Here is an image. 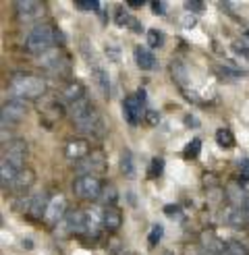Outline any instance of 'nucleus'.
Returning a JSON list of instances; mask_svg holds the SVG:
<instances>
[{
	"label": "nucleus",
	"mask_w": 249,
	"mask_h": 255,
	"mask_svg": "<svg viewBox=\"0 0 249 255\" xmlns=\"http://www.w3.org/2000/svg\"><path fill=\"white\" fill-rule=\"evenodd\" d=\"M69 114H71V119L75 123V127L85 133V135H94L98 139H102L104 137V131H106V127H104V121L102 117H100V112L92 106V102L83 98L79 102H75V104L69 106Z\"/></svg>",
	"instance_id": "obj_1"
},
{
	"label": "nucleus",
	"mask_w": 249,
	"mask_h": 255,
	"mask_svg": "<svg viewBox=\"0 0 249 255\" xmlns=\"http://www.w3.org/2000/svg\"><path fill=\"white\" fill-rule=\"evenodd\" d=\"M46 81L33 73H15L8 79V92L17 100H37L46 94Z\"/></svg>",
	"instance_id": "obj_2"
},
{
	"label": "nucleus",
	"mask_w": 249,
	"mask_h": 255,
	"mask_svg": "<svg viewBox=\"0 0 249 255\" xmlns=\"http://www.w3.org/2000/svg\"><path fill=\"white\" fill-rule=\"evenodd\" d=\"M56 42V31L52 25L48 23H40L35 25V27L27 33V37H25V50L31 54H46L48 50H52Z\"/></svg>",
	"instance_id": "obj_3"
},
{
	"label": "nucleus",
	"mask_w": 249,
	"mask_h": 255,
	"mask_svg": "<svg viewBox=\"0 0 249 255\" xmlns=\"http://www.w3.org/2000/svg\"><path fill=\"white\" fill-rule=\"evenodd\" d=\"M73 191L75 195L79 199H85V201H94V199H100L104 191V185L100 181L98 176H92V174H83V176H77L73 183Z\"/></svg>",
	"instance_id": "obj_4"
},
{
	"label": "nucleus",
	"mask_w": 249,
	"mask_h": 255,
	"mask_svg": "<svg viewBox=\"0 0 249 255\" xmlns=\"http://www.w3.org/2000/svg\"><path fill=\"white\" fill-rule=\"evenodd\" d=\"M40 67L52 75H65V73H69V58L62 50L52 48L40 56Z\"/></svg>",
	"instance_id": "obj_5"
},
{
	"label": "nucleus",
	"mask_w": 249,
	"mask_h": 255,
	"mask_svg": "<svg viewBox=\"0 0 249 255\" xmlns=\"http://www.w3.org/2000/svg\"><path fill=\"white\" fill-rule=\"evenodd\" d=\"M2 160L10 162L12 166H17L19 170H23V164H25V160H27V143H25L23 139H12V141L4 143Z\"/></svg>",
	"instance_id": "obj_6"
},
{
	"label": "nucleus",
	"mask_w": 249,
	"mask_h": 255,
	"mask_svg": "<svg viewBox=\"0 0 249 255\" xmlns=\"http://www.w3.org/2000/svg\"><path fill=\"white\" fill-rule=\"evenodd\" d=\"M143 104H145V92H137L135 96H127L123 102V112L124 119H127L131 125H137L139 119L143 117Z\"/></svg>",
	"instance_id": "obj_7"
},
{
	"label": "nucleus",
	"mask_w": 249,
	"mask_h": 255,
	"mask_svg": "<svg viewBox=\"0 0 249 255\" xmlns=\"http://www.w3.org/2000/svg\"><path fill=\"white\" fill-rule=\"evenodd\" d=\"M25 114H27V106H25L23 100H17L12 98L8 102L2 104V114H0V121H2V127H10V125H17L19 121L25 119Z\"/></svg>",
	"instance_id": "obj_8"
},
{
	"label": "nucleus",
	"mask_w": 249,
	"mask_h": 255,
	"mask_svg": "<svg viewBox=\"0 0 249 255\" xmlns=\"http://www.w3.org/2000/svg\"><path fill=\"white\" fill-rule=\"evenodd\" d=\"M106 170V160L100 151H92L87 158H83L81 162H77V172L79 176L83 174H92V176H98Z\"/></svg>",
	"instance_id": "obj_9"
},
{
	"label": "nucleus",
	"mask_w": 249,
	"mask_h": 255,
	"mask_svg": "<svg viewBox=\"0 0 249 255\" xmlns=\"http://www.w3.org/2000/svg\"><path fill=\"white\" fill-rule=\"evenodd\" d=\"M67 197L65 195H54V197H50V203H48V210H46V216H44V220L48 224H56L60 222L62 218L67 216Z\"/></svg>",
	"instance_id": "obj_10"
},
{
	"label": "nucleus",
	"mask_w": 249,
	"mask_h": 255,
	"mask_svg": "<svg viewBox=\"0 0 249 255\" xmlns=\"http://www.w3.org/2000/svg\"><path fill=\"white\" fill-rule=\"evenodd\" d=\"M15 10L21 21H33L42 17L44 4L37 0H19V2H15Z\"/></svg>",
	"instance_id": "obj_11"
},
{
	"label": "nucleus",
	"mask_w": 249,
	"mask_h": 255,
	"mask_svg": "<svg viewBox=\"0 0 249 255\" xmlns=\"http://www.w3.org/2000/svg\"><path fill=\"white\" fill-rule=\"evenodd\" d=\"M65 156L69 160L81 162L83 158L90 156V143H87L85 139H71V141L65 145Z\"/></svg>",
	"instance_id": "obj_12"
},
{
	"label": "nucleus",
	"mask_w": 249,
	"mask_h": 255,
	"mask_svg": "<svg viewBox=\"0 0 249 255\" xmlns=\"http://www.w3.org/2000/svg\"><path fill=\"white\" fill-rule=\"evenodd\" d=\"M65 222L69 226V231L81 235V233L87 231V212H83V210H69L67 216H65Z\"/></svg>",
	"instance_id": "obj_13"
},
{
	"label": "nucleus",
	"mask_w": 249,
	"mask_h": 255,
	"mask_svg": "<svg viewBox=\"0 0 249 255\" xmlns=\"http://www.w3.org/2000/svg\"><path fill=\"white\" fill-rule=\"evenodd\" d=\"M48 203H50V197L46 193H35L33 197H29V208H27V214L31 216L33 220H40L46 216V210H48Z\"/></svg>",
	"instance_id": "obj_14"
},
{
	"label": "nucleus",
	"mask_w": 249,
	"mask_h": 255,
	"mask_svg": "<svg viewBox=\"0 0 249 255\" xmlns=\"http://www.w3.org/2000/svg\"><path fill=\"white\" fill-rule=\"evenodd\" d=\"M222 218H224V222L231 224V226H235V228H241V226H245V224L249 222L247 212H245V208H241V206H229L227 210H224Z\"/></svg>",
	"instance_id": "obj_15"
},
{
	"label": "nucleus",
	"mask_w": 249,
	"mask_h": 255,
	"mask_svg": "<svg viewBox=\"0 0 249 255\" xmlns=\"http://www.w3.org/2000/svg\"><path fill=\"white\" fill-rule=\"evenodd\" d=\"M133 56H135V62H137V67H139L141 71H154L158 67V62H156V56L149 52L147 48H141V46H135L133 50Z\"/></svg>",
	"instance_id": "obj_16"
},
{
	"label": "nucleus",
	"mask_w": 249,
	"mask_h": 255,
	"mask_svg": "<svg viewBox=\"0 0 249 255\" xmlns=\"http://www.w3.org/2000/svg\"><path fill=\"white\" fill-rule=\"evenodd\" d=\"M85 98V87L79 83V81H71L65 85V89H62V94H60V100L65 102V104H75V102H79Z\"/></svg>",
	"instance_id": "obj_17"
},
{
	"label": "nucleus",
	"mask_w": 249,
	"mask_h": 255,
	"mask_svg": "<svg viewBox=\"0 0 249 255\" xmlns=\"http://www.w3.org/2000/svg\"><path fill=\"white\" fill-rule=\"evenodd\" d=\"M33 183H35V172H33L31 168H23V170L17 174L15 181H12L10 189L15 191V193H25V191H27Z\"/></svg>",
	"instance_id": "obj_18"
},
{
	"label": "nucleus",
	"mask_w": 249,
	"mask_h": 255,
	"mask_svg": "<svg viewBox=\"0 0 249 255\" xmlns=\"http://www.w3.org/2000/svg\"><path fill=\"white\" fill-rule=\"evenodd\" d=\"M102 224H104V228H106L108 233L119 231L121 224H123V214H121V210H117V208H106V210L102 212Z\"/></svg>",
	"instance_id": "obj_19"
},
{
	"label": "nucleus",
	"mask_w": 249,
	"mask_h": 255,
	"mask_svg": "<svg viewBox=\"0 0 249 255\" xmlns=\"http://www.w3.org/2000/svg\"><path fill=\"white\" fill-rule=\"evenodd\" d=\"M19 172H21V170H19L17 166H12L10 162H6V160L0 162V181H2V187H10Z\"/></svg>",
	"instance_id": "obj_20"
},
{
	"label": "nucleus",
	"mask_w": 249,
	"mask_h": 255,
	"mask_svg": "<svg viewBox=\"0 0 249 255\" xmlns=\"http://www.w3.org/2000/svg\"><path fill=\"white\" fill-rule=\"evenodd\" d=\"M202 241H204V245H206V249L210 253H224V247H227L218 237H214L212 233H204Z\"/></svg>",
	"instance_id": "obj_21"
},
{
	"label": "nucleus",
	"mask_w": 249,
	"mask_h": 255,
	"mask_svg": "<svg viewBox=\"0 0 249 255\" xmlns=\"http://www.w3.org/2000/svg\"><path fill=\"white\" fill-rule=\"evenodd\" d=\"M216 143L224 149H231L235 145V135L231 129H218L216 131Z\"/></svg>",
	"instance_id": "obj_22"
},
{
	"label": "nucleus",
	"mask_w": 249,
	"mask_h": 255,
	"mask_svg": "<svg viewBox=\"0 0 249 255\" xmlns=\"http://www.w3.org/2000/svg\"><path fill=\"white\" fill-rule=\"evenodd\" d=\"M94 77H96L100 89H102L104 94H108V92H110V77H108V73H106L102 67L96 65V67H94Z\"/></svg>",
	"instance_id": "obj_23"
},
{
	"label": "nucleus",
	"mask_w": 249,
	"mask_h": 255,
	"mask_svg": "<svg viewBox=\"0 0 249 255\" xmlns=\"http://www.w3.org/2000/svg\"><path fill=\"white\" fill-rule=\"evenodd\" d=\"M104 226L102 224V214L98 212H87V233H94L98 235V228Z\"/></svg>",
	"instance_id": "obj_24"
},
{
	"label": "nucleus",
	"mask_w": 249,
	"mask_h": 255,
	"mask_svg": "<svg viewBox=\"0 0 249 255\" xmlns=\"http://www.w3.org/2000/svg\"><path fill=\"white\" fill-rule=\"evenodd\" d=\"M170 73H172V77L174 81H177L181 87H185L187 83V69L181 65V62H172V67H170Z\"/></svg>",
	"instance_id": "obj_25"
},
{
	"label": "nucleus",
	"mask_w": 249,
	"mask_h": 255,
	"mask_svg": "<svg viewBox=\"0 0 249 255\" xmlns=\"http://www.w3.org/2000/svg\"><path fill=\"white\" fill-rule=\"evenodd\" d=\"M222 255H249V249L243 243H239V241H231V243H227V247H224Z\"/></svg>",
	"instance_id": "obj_26"
},
{
	"label": "nucleus",
	"mask_w": 249,
	"mask_h": 255,
	"mask_svg": "<svg viewBox=\"0 0 249 255\" xmlns=\"http://www.w3.org/2000/svg\"><path fill=\"white\" fill-rule=\"evenodd\" d=\"M115 201H117V189L115 187H104L102 195H100V203H104L106 208H115Z\"/></svg>",
	"instance_id": "obj_27"
},
{
	"label": "nucleus",
	"mask_w": 249,
	"mask_h": 255,
	"mask_svg": "<svg viewBox=\"0 0 249 255\" xmlns=\"http://www.w3.org/2000/svg\"><path fill=\"white\" fill-rule=\"evenodd\" d=\"M121 172L127 174V176L133 174V156H131L129 149H124L121 154Z\"/></svg>",
	"instance_id": "obj_28"
},
{
	"label": "nucleus",
	"mask_w": 249,
	"mask_h": 255,
	"mask_svg": "<svg viewBox=\"0 0 249 255\" xmlns=\"http://www.w3.org/2000/svg\"><path fill=\"white\" fill-rule=\"evenodd\" d=\"M147 44H149V48H160L162 44H164V35H162V31L149 29L147 31Z\"/></svg>",
	"instance_id": "obj_29"
},
{
	"label": "nucleus",
	"mask_w": 249,
	"mask_h": 255,
	"mask_svg": "<svg viewBox=\"0 0 249 255\" xmlns=\"http://www.w3.org/2000/svg\"><path fill=\"white\" fill-rule=\"evenodd\" d=\"M162 235H164V228H162L160 224H154V226H152V231H149V237H147V243H149V247H156V245L160 243Z\"/></svg>",
	"instance_id": "obj_30"
},
{
	"label": "nucleus",
	"mask_w": 249,
	"mask_h": 255,
	"mask_svg": "<svg viewBox=\"0 0 249 255\" xmlns=\"http://www.w3.org/2000/svg\"><path fill=\"white\" fill-rule=\"evenodd\" d=\"M199 145H202V141H199V139H193V141L187 145L185 156H187V158H195V156L199 154Z\"/></svg>",
	"instance_id": "obj_31"
},
{
	"label": "nucleus",
	"mask_w": 249,
	"mask_h": 255,
	"mask_svg": "<svg viewBox=\"0 0 249 255\" xmlns=\"http://www.w3.org/2000/svg\"><path fill=\"white\" fill-rule=\"evenodd\" d=\"M117 23H119V25H131L133 19L129 17V12H127V10L119 8V10H117Z\"/></svg>",
	"instance_id": "obj_32"
},
{
	"label": "nucleus",
	"mask_w": 249,
	"mask_h": 255,
	"mask_svg": "<svg viewBox=\"0 0 249 255\" xmlns=\"http://www.w3.org/2000/svg\"><path fill=\"white\" fill-rule=\"evenodd\" d=\"M75 6L77 8H83V10H98L100 8V2H96V0H92V2H75Z\"/></svg>",
	"instance_id": "obj_33"
},
{
	"label": "nucleus",
	"mask_w": 249,
	"mask_h": 255,
	"mask_svg": "<svg viewBox=\"0 0 249 255\" xmlns=\"http://www.w3.org/2000/svg\"><path fill=\"white\" fill-rule=\"evenodd\" d=\"M162 168H164V160H162V158L152 160V176L160 174V172H162Z\"/></svg>",
	"instance_id": "obj_34"
},
{
	"label": "nucleus",
	"mask_w": 249,
	"mask_h": 255,
	"mask_svg": "<svg viewBox=\"0 0 249 255\" xmlns=\"http://www.w3.org/2000/svg\"><path fill=\"white\" fill-rule=\"evenodd\" d=\"M145 121H147V125H158L160 117H158L154 110H149V112H145Z\"/></svg>",
	"instance_id": "obj_35"
},
{
	"label": "nucleus",
	"mask_w": 249,
	"mask_h": 255,
	"mask_svg": "<svg viewBox=\"0 0 249 255\" xmlns=\"http://www.w3.org/2000/svg\"><path fill=\"white\" fill-rule=\"evenodd\" d=\"M164 212H166V216H170V218H174V216L179 214V208H177V206H166V208H164Z\"/></svg>",
	"instance_id": "obj_36"
},
{
	"label": "nucleus",
	"mask_w": 249,
	"mask_h": 255,
	"mask_svg": "<svg viewBox=\"0 0 249 255\" xmlns=\"http://www.w3.org/2000/svg\"><path fill=\"white\" fill-rule=\"evenodd\" d=\"M185 6H187V8H191V10H202V8H204L202 2H185Z\"/></svg>",
	"instance_id": "obj_37"
},
{
	"label": "nucleus",
	"mask_w": 249,
	"mask_h": 255,
	"mask_svg": "<svg viewBox=\"0 0 249 255\" xmlns=\"http://www.w3.org/2000/svg\"><path fill=\"white\" fill-rule=\"evenodd\" d=\"M152 8L156 10V12H160V15H162V12H164V2H152Z\"/></svg>",
	"instance_id": "obj_38"
},
{
	"label": "nucleus",
	"mask_w": 249,
	"mask_h": 255,
	"mask_svg": "<svg viewBox=\"0 0 249 255\" xmlns=\"http://www.w3.org/2000/svg\"><path fill=\"white\" fill-rule=\"evenodd\" d=\"M129 6H133V8H139V6H143V2H127Z\"/></svg>",
	"instance_id": "obj_39"
},
{
	"label": "nucleus",
	"mask_w": 249,
	"mask_h": 255,
	"mask_svg": "<svg viewBox=\"0 0 249 255\" xmlns=\"http://www.w3.org/2000/svg\"><path fill=\"white\" fill-rule=\"evenodd\" d=\"M245 212H247V218H249V197H247V201H245Z\"/></svg>",
	"instance_id": "obj_40"
}]
</instances>
